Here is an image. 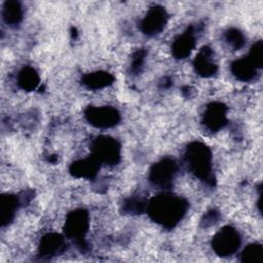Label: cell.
Returning a JSON list of instances; mask_svg holds the SVG:
<instances>
[{
  "label": "cell",
  "instance_id": "e0dca14e",
  "mask_svg": "<svg viewBox=\"0 0 263 263\" xmlns=\"http://www.w3.org/2000/svg\"><path fill=\"white\" fill-rule=\"evenodd\" d=\"M23 14L24 11L20 2L9 0L4 3L2 8V17L7 25L11 27L18 25L23 20Z\"/></svg>",
  "mask_w": 263,
  "mask_h": 263
},
{
  "label": "cell",
  "instance_id": "3957f363",
  "mask_svg": "<svg viewBox=\"0 0 263 263\" xmlns=\"http://www.w3.org/2000/svg\"><path fill=\"white\" fill-rule=\"evenodd\" d=\"M89 228V215L84 209H77L67 215L64 232L78 247L85 248V236Z\"/></svg>",
  "mask_w": 263,
  "mask_h": 263
},
{
  "label": "cell",
  "instance_id": "ffe728a7",
  "mask_svg": "<svg viewBox=\"0 0 263 263\" xmlns=\"http://www.w3.org/2000/svg\"><path fill=\"white\" fill-rule=\"evenodd\" d=\"M147 202L148 201H146L141 196H133L123 201L122 211L123 213L129 214V215L142 214L143 212L146 211Z\"/></svg>",
  "mask_w": 263,
  "mask_h": 263
},
{
  "label": "cell",
  "instance_id": "9c48e42d",
  "mask_svg": "<svg viewBox=\"0 0 263 263\" xmlns=\"http://www.w3.org/2000/svg\"><path fill=\"white\" fill-rule=\"evenodd\" d=\"M202 123L211 132H218L227 123V107L221 102L210 103L202 117Z\"/></svg>",
  "mask_w": 263,
  "mask_h": 263
},
{
  "label": "cell",
  "instance_id": "9a60e30c",
  "mask_svg": "<svg viewBox=\"0 0 263 263\" xmlns=\"http://www.w3.org/2000/svg\"><path fill=\"white\" fill-rule=\"evenodd\" d=\"M20 200L18 197L13 194H2L0 203V220L1 225H8L14 218L16 210L18 208Z\"/></svg>",
  "mask_w": 263,
  "mask_h": 263
},
{
  "label": "cell",
  "instance_id": "5b68a950",
  "mask_svg": "<svg viewBox=\"0 0 263 263\" xmlns=\"http://www.w3.org/2000/svg\"><path fill=\"white\" fill-rule=\"evenodd\" d=\"M241 238L238 231L232 226L222 227L212 239V248L214 252L221 257L233 255L240 247Z\"/></svg>",
  "mask_w": 263,
  "mask_h": 263
},
{
  "label": "cell",
  "instance_id": "52a82bcc",
  "mask_svg": "<svg viewBox=\"0 0 263 263\" xmlns=\"http://www.w3.org/2000/svg\"><path fill=\"white\" fill-rule=\"evenodd\" d=\"M84 116L89 124L98 128H110L120 121V113L111 106H89L85 109Z\"/></svg>",
  "mask_w": 263,
  "mask_h": 263
},
{
  "label": "cell",
  "instance_id": "6da1fadb",
  "mask_svg": "<svg viewBox=\"0 0 263 263\" xmlns=\"http://www.w3.org/2000/svg\"><path fill=\"white\" fill-rule=\"evenodd\" d=\"M187 210V200L170 192L153 196L146 208L150 219L167 229L174 228L183 219Z\"/></svg>",
  "mask_w": 263,
  "mask_h": 263
},
{
  "label": "cell",
  "instance_id": "7a4b0ae2",
  "mask_svg": "<svg viewBox=\"0 0 263 263\" xmlns=\"http://www.w3.org/2000/svg\"><path fill=\"white\" fill-rule=\"evenodd\" d=\"M185 162L188 170L198 179L214 184L212 174V152L201 142H191L185 151Z\"/></svg>",
  "mask_w": 263,
  "mask_h": 263
},
{
  "label": "cell",
  "instance_id": "44dd1931",
  "mask_svg": "<svg viewBox=\"0 0 263 263\" xmlns=\"http://www.w3.org/2000/svg\"><path fill=\"white\" fill-rule=\"evenodd\" d=\"M224 39L226 43L233 49H240L246 43V37L241 31L236 28H229L224 33Z\"/></svg>",
  "mask_w": 263,
  "mask_h": 263
},
{
  "label": "cell",
  "instance_id": "ba28073f",
  "mask_svg": "<svg viewBox=\"0 0 263 263\" xmlns=\"http://www.w3.org/2000/svg\"><path fill=\"white\" fill-rule=\"evenodd\" d=\"M167 12L161 5L151 6L140 24L141 31L147 36L159 34L167 23Z\"/></svg>",
  "mask_w": 263,
  "mask_h": 263
},
{
  "label": "cell",
  "instance_id": "603a6c76",
  "mask_svg": "<svg viewBox=\"0 0 263 263\" xmlns=\"http://www.w3.org/2000/svg\"><path fill=\"white\" fill-rule=\"evenodd\" d=\"M145 57H146V50L143 48L138 49L134 53L133 59H132V64H130V70L134 73H138L141 70V68L143 67V64H144Z\"/></svg>",
  "mask_w": 263,
  "mask_h": 263
},
{
  "label": "cell",
  "instance_id": "7402d4cb",
  "mask_svg": "<svg viewBox=\"0 0 263 263\" xmlns=\"http://www.w3.org/2000/svg\"><path fill=\"white\" fill-rule=\"evenodd\" d=\"M256 69H260L263 66V42L258 40L250 48L249 55L247 57Z\"/></svg>",
  "mask_w": 263,
  "mask_h": 263
},
{
  "label": "cell",
  "instance_id": "8992f818",
  "mask_svg": "<svg viewBox=\"0 0 263 263\" xmlns=\"http://www.w3.org/2000/svg\"><path fill=\"white\" fill-rule=\"evenodd\" d=\"M177 173L178 164L176 160L171 157H165L151 166L149 180L154 186L166 189L173 185Z\"/></svg>",
  "mask_w": 263,
  "mask_h": 263
},
{
  "label": "cell",
  "instance_id": "4fadbf2b",
  "mask_svg": "<svg viewBox=\"0 0 263 263\" xmlns=\"http://www.w3.org/2000/svg\"><path fill=\"white\" fill-rule=\"evenodd\" d=\"M101 163L91 155L87 158L78 159L70 165V174L76 178L92 179L99 173Z\"/></svg>",
  "mask_w": 263,
  "mask_h": 263
},
{
  "label": "cell",
  "instance_id": "8fae6325",
  "mask_svg": "<svg viewBox=\"0 0 263 263\" xmlns=\"http://www.w3.org/2000/svg\"><path fill=\"white\" fill-rule=\"evenodd\" d=\"M195 72L202 77L214 76L218 71V66L214 62V52L209 46H203L193 61Z\"/></svg>",
  "mask_w": 263,
  "mask_h": 263
},
{
  "label": "cell",
  "instance_id": "d6986e66",
  "mask_svg": "<svg viewBox=\"0 0 263 263\" xmlns=\"http://www.w3.org/2000/svg\"><path fill=\"white\" fill-rule=\"evenodd\" d=\"M240 261L243 263H262L263 247L260 243H251L247 246L241 253Z\"/></svg>",
  "mask_w": 263,
  "mask_h": 263
},
{
  "label": "cell",
  "instance_id": "ac0fdd59",
  "mask_svg": "<svg viewBox=\"0 0 263 263\" xmlns=\"http://www.w3.org/2000/svg\"><path fill=\"white\" fill-rule=\"evenodd\" d=\"M40 78L37 71L31 66H25L17 75V84L18 86L26 90H34L39 84Z\"/></svg>",
  "mask_w": 263,
  "mask_h": 263
},
{
  "label": "cell",
  "instance_id": "5bb4252c",
  "mask_svg": "<svg viewBox=\"0 0 263 263\" xmlns=\"http://www.w3.org/2000/svg\"><path fill=\"white\" fill-rule=\"evenodd\" d=\"M230 70L236 79L243 82L253 80L257 75V69L247 57L232 62L230 66Z\"/></svg>",
  "mask_w": 263,
  "mask_h": 263
},
{
  "label": "cell",
  "instance_id": "277c9868",
  "mask_svg": "<svg viewBox=\"0 0 263 263\" xmlns=\"http://www.w3.org/2000/svg\"><path fill=\"white\" fill-rule=\"evenodd\" d=\"M91 156L101 164L115 165L120 160L121 148L119 142L109 136H99L90 146Z\"/></svg>",
  "mask_w": 263,
  "mask_h": 263
},
{
  "label": "cell",
  "instance_id": "cb8c5ba5",
  "mask_svg": "<svg viewBox=\"0 0 263 263\" xmlns=\"http://www.w3.org/2000/svg\"><path fill=\"white\" fill-rule=\"evenodd\" d=\"M219 218V214L216 212V211H211L209 213L205 214L204 216V219H203V223L205 224V226H209V225H212V224H215L216 221L218 220Z\"/></svg>",
  "mask_w": 263,
  "mask_h": 263
},
{
  "label": "cell",
  "instance_id": "2e32d148",
  "mask_svg": "<svg viewBox=\"0 0 263 263\" xmlns=\"http://www.w3.org/2000/svg\"><path fill=\"white\" fill-rule=\"evenodd\" d=\"M114 81V76L106 71H96L88 74H85L81 82L89 89H100L104 88Z\"/></svg>",
  "mask_w": 263,
  "mask_h": 263
},
{
  "label": "cell",
  "instance_id": "30bf717a",
  "mask_svg": "<svg viewBox=\"0 0 263 263\" xmlns=\"http://www.w3.org/2000/svg\"><path fill=\"white\" fill-rule=\"evenodd\" d=\"M66 249V241L63 235L51 232L42 236L39 247L38 254L41 258H51L62 254Z\"/></svg>",
  "mask_w": 263,
  "mask_h": 263
},
{
  "label": "cell",
  "instance_id": "7c38bea8",
  "mask_svg": "<svg viewBox=\"0 0 263 263\" xmlns=\"http://www.w3.org/2000/svg\"><path fill=\"white\" fill-rule=\"evenodd\" d=\"M195 46V35L193 27L187 28V30L178 36L172 44V53L178 60L186 59Z\"/></svg>",
  "mask_w": 263,
  "mask_h": 263
}]
</instances>
